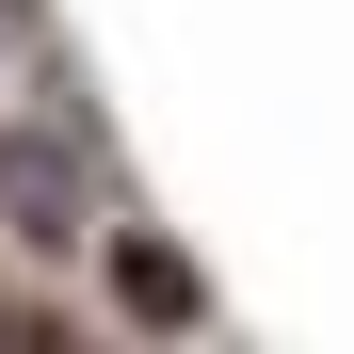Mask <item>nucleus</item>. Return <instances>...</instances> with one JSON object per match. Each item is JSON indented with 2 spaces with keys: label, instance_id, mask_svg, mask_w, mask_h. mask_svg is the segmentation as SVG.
Segmentation results:
<instances>
[{
  "label": "nucleus",
  "instance_id": "f03ea898",
  "mask_svg": "<svg viewBox=\"0 0 354 354\" xmlns=\"http://www.w3.org/2000/svg\"><path fill=\"white\" fill-rule=\"evenodd\" d=\"M97 274H113V306H129L145 338H194L209 322V274L161 242V225H97Z\"/></svg>",
  "mask_w": 354,
  "mask_h": 354
},
{
  "label": "nucleus",
  "instance_id": "f257e3e1",
  "mask_svg": "<svg viewBox=\"0 0 354 354\" xmlns=\"http://www.w3.org/2000/svg\"><path fill=\"white\" fill-rule=\"evenodd\" d=\"M97 145L65 129V113H0V242L17 258H81L97 242Z\"/></svg>",
  "mask_w": 354,
  "mask_h": 354
}]
</instances>
